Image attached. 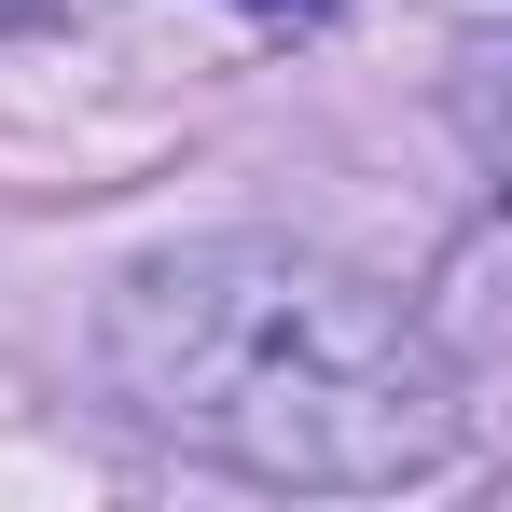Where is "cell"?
Wrapping results in <instances>:
<instances>
[{
  "mask_svg": "<svg viewBox=\"0 0 512 512\" xmlns=\"http://www.w3.org/2000/svg\"><path fill=\"white\" fill-rule=\"evenodd\" d=\"M97 360L125 388V416L250 471V485H416L457 457V374L402 291H374L360 263H319L291 236H194L153 250L111 319Z\"/></svg>",
  "mask_w": 512,
  "mask_h": 512,
  "instance_id": "1",
  "label": "cell"
},
{
  "mask_svg": "<svg viewBox=\"0 0 512 512\" xmlns=\"http://www.w3.org/2000/svg\"><path fill=\"white\" fill-rule=\"evenodd\" d=\"M236 14H263V28H333L346 0H236Z\"/></svg>",
  "mask_w": 512,
  "mask_h": 512,
  "instance_id": "2",
  "label": "cell"
},
{
  "mask_svg": "<svg viewBox=\"0 0 512 512\" xmlns=\"http://www.w3.org/2000/svg\"><path fill=\"white\" fill-rule=\"evenodd\" d=\"M56 14H97V0H0V28H56Z\"/></svg>",
  "mask_w": 512,
  "mask_h": 512,
  "instance_id": "3",
  "label": "cell"
}]
</instances>
